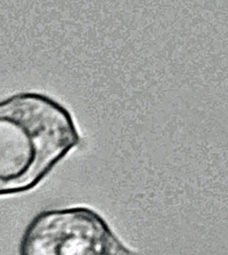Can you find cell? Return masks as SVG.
I'll return each mask as SVG.
<instances>
[{
	"instance_id": "1",
	"label": "cell",
	"mask_w": 228,
	"mask_h": 255,
	"mask_svg": "<svg viewBox=\"0 0 228 255\" xmlns=\"http://www.w3.org/2000/svg\"><path fill=\"white\" fill-rule=\"evenodd\" d=\"M80 140L71 113L47 94L0 101V197L34 189Z\"/></svg>"
},
{
	"instance_id": "2",
	"label": "cell",
	"mask_w": 228,
	"mask_h": 255,
	"mask_svg": "<svg viewBox=\"0 0 228 255\" xmlns=\"http://www.w3.org/2000/svg\"><path fill=\"white\" fill-rule=\"evenodd\" d=\"M19 255H140L87 207L46 210L24 229Z\"/></svg>"
}]
</instances>
